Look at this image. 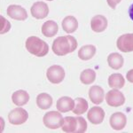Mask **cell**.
<instances>
[{
  "label": "cell",
  "instance_id": "obj_1",
  "mask_svg": "<svg viewBox=\"0 0 133 133\" xmlns=\"http://www.w3.org/2000/svg\"><path fill=\"white\" fill-rule=\"evenodd\" d=\"M77 47L76 39L72 36H61L57 37L52 43V51L57 56H65L71 53Z\"/></svg>",
  "mask_w": 133,
  "mask_h": 133
},
{
  "label": "cell",
  "instance_id": "obj_2",
  "mask_svg": "<svg viewBox=\"0 0 133 133\" xmlns=\"http://www.w3.org/2000/svg\"><path fill=\"white\" fill-rule=\"evenodd\" d=\"M25 46L29 53L36 57H44L49 52L48 44L41 38L35 36H29L28 38Z\"/></svg>",
  "mask_w": 133,
  "mask_h": 133
},
{
  "label": "cell",
  "instance_id": "obj_3",
  "mask_svg": "<svg viewBox=\"0 0 133 133\" xmlns=\"http://www.w3.org/2000/svg\"><path fill=\"white\" fill-rule=\"evenodd\" d=\"M61 129L64 132L69 133H83L87 130V123L84 118L78 116H66L64 118V123Z\"/></svg>",
  "mask_w": 133,
  "mask_h": 133
},
{
  "label": "cell",
  "instance_id": "obj_4",
  "mask_svg": "<svg viewBox=\"0 0 133 133\" xmlns=\"http://www.w3.org/2000/svg\"><path fill=\"white\" fill-rule=\"evenodd\" d=\"M43 122L46 128L51 130H56L61 128L64 123V118L62 117L61 112L57 111H50L46 113L43 117Z\"/></svg>",
  "mask_w": 133,
  "mask_h": 133
},
{
  "label": "cell",
  "instance_id": "obj_5",
  "mask_svg": "<svg viewBox=\"0 0 133 133\" xmlns=\"http://www.w3.org/2000/svg\"><path fill=\"white\" fill-rule=\"evenodd\" d=\"M46 77L50 83L53 84H59L65 78V70L61 66L53 65L47 69Z\"/></svg>",
  "mask_w": 133,
  "mask_h": 133
},
{
  "label": "cell",
  "instance_id": "obj_6",
  "mask_svg": "<svg viewBox=\"0 0 133 133\" xmlns=\"http://www.w3.org/2000/svg\"><path fill=\"white\" fill-rule=\"evenodd\" d=\"M29 119V114L24 108H16L12 109L11 112L8 114V120L9 123L12 125H21L27 122Z\"/></svg>",
  "mask_w": 133,
  "mask_h": 133
},
{
  "label": "cell",
  "instance_id": "obj_7",
  "mask_svg": "<svg viewBox=\"0 0 133 133\" xmlns=\"http://www.w3.org/2000/svg\"><path fill=\"white\" fill-rule=\"evenodd\" d=\"M106 101L108 106L113 108L121 107L125 103V97L118 89H114L106 94Z\"/></svg>",
  "mask_w": 133,
  "mask_h": 133
},
{
  "label": "cell",
  "instance_id": "obj_8",
  "mask_svg": "<svg viewBox=\"0 0 133 133\" xmlns=\"http://www.w3.org/2000/svg\"><path fill=\"white\" fill-rule=\"evenodd\" d=\"M116 46L122 52L133 51V33H127L120 36L116 41Z\"/></svg>",
  "mask_w": 133,
  "mask_h": 133
},
{
  "label": "cell",
  "instance_id": "obj_9",
  "mask_svg": "<svg viewBox=\"0 0 133 133\" xmlns=\"http://www.w3.org/2000/svg\"><path fill=\"white\" fill-rule=\"evenodd\" d=\"M7 15L12 20L23 21L27 20L28 12L22 6L18 5H10L7 7Z\"/></svg>",
  "mask_w": 133,
  "mask_h": 133
},
{
  "label": "cell",
  "instance_id": "obj_10",
  "mask_svg": "<svg viewBox=\"0 0 133 133\" xmlns=\"http://www.w3.org/2000/svg\"><path fill=\"white\" fill-rule=\"evenodd\" d=\"M127 123V117L122 112H115L110 116L109 124L115 130H122L125 128Z\"/></svg>",
  "mask_w": 133,
  "mask_h": 133
},
{
  "label": "cell",
  "instance_id": "obj_11",
  "mask_svg": "<svg viewBox=\"0 0 133 133\" xmlns=\"http://www.w3.org/2000/svg\"><path fill=\"white\" fill-rule=\"evenodd\" d=\"M31 14L34 18L37 20L46 18L49 14V7L44 2H36L30 8Z\"/></svg>",
  "mask_w": 133,
  "mask_h": 133
},
{
  "label": "cell",
  "instance_id": "obj_12",
  "mask_svg": "<svg viewBox=\"0 0 133 133\" xmlns=\"http://www.w3.org/2000/svg\"><path fill=\"white\" fill-rule=\"evenodd\" d=\"M87 118L92 124H100L104 121L105 111L100 107H93L88 111Z\"/></svg>",
  "mask_w": 133,
  "mask_h": 133
},
{
  "label": "cell",
  "instance_id": "obj_13",
  "mask_svg": "<svg viewBox=\"0 0 133 133\" xmlns=\"http://www.w3.org/2000/svg\"><path fill=\"white\" fill-rule=\"evenodd\" d=\"M108 19L106 18L104 15H95L91 21V28L94 32L97 33H100L106 30V29L108 28Z\"/></svg>",
  "mask_w": 133,
  "mask_h": 133
},
{
  "label": "cell",
  "instance_id": "obj_14",
  "mask_svg": "<svg viewBox=\"0 0 133 133\" xmlns=\"http://www.w3.org/2000/svg\"><path fill=\"white\" fill-rule=\"evenodd\" d=\"M89 98L91 101L95 105H99L104 101L105 92L100 86L93 85L89 90Z\"/></svg>",
  "mask_w": 133,
  "mask_h": 133
},
{
  "label": "cell",
  "instance_id": "obj_15",
  "mask_svg": "<svg viewBox=\"0 0 133 133\" xmlns=\"http://www.w3.org/2000/svg\"><path fill=\"white\" fill-rule=\"evenodd\" d=\"M75 107V100L68 96L59 98L57 100L56 108L61 113H66L73 110Z\"/></svg>",
  "mask_w": 133,
  "mask_h": 133
},
{
  "label": "cell",
  "instance_id": "obj_16",
  "mask_svg": "<svg viewBox=\"0 0 133 133\" xmlns=\"http://www.w3.org/2000/svg\"><path fill=\"white\" fill-rule=\"evenodd\" d=\"M12 100L15 106L22 107L29 100V94L24 90H18L12 95Z\"/></svg>",
  "mask_w": 133,
  "mask_h": 133
},
{
  "label": "cell",
  "instance_id": "obj_17",
  "mask_svg": "<svg viewBox=\"0 0 133 133\" xmlns=\"http://www.w3.org/2000/svg\"><path fill=\"white\" fill-rule=\"evenodd\" d=\"M61 26L64 31L68 34H71L76 31V29H78V21L74 16H66L62 21Z\"/></svg>",
  "mask_w": 133,
  "mask_h": 133
},
{
  "label": "cell",
  "instance_id": "obj_18",
  "mask_svg": "<svg viewBox=\"0 0 133 133\" xmlns=\"http://www.w3.org/2000/svg\"><path fill=\"white\" fill-rule=\"evenodd\" d=\"M96 51H97L96 47L92 44L83 45L78 51V57L82 61H89L94 57V55L96 54Z\"/></svg>",
  "mask_w": 133,
  "mask_h": 133
},
{
  "label": "cell",
  "instance_id": "obj_19",
  "mask_svg": "<svg viewBox=\"0 0 133 133\" xmlns=\"http://www.w3.org/2000/svg\"><path fill=\"white\" fill-rule=\"evenodd\" d=\"M42 34L46 37H52L58 33L59 26L55 21H48L43 24L42 26Z\"/></svg>",
  "mask_w": 133,
  "mask_h": 133
},
{
  "label": "cell",
  "instance_id": "obj_20",
  "mask_svg": "<svg viewBox=\"0 0 133 133\" xmlns=\"http://www.w3.org/2000/svg\"><path fill=\"white\" fill-rule=\"evenodd\" d=\"M123 57L121 54L117 52L110 53L108 57V66H110L112 69L118 70L123 66Z\"/></svg>",
  "mask_w": 133,
  "mask_h": 133
},
{
  "label": "cell",
  "instance_id": "obj_21",
  "mask_svg": "<svg viewBox=\"0 0 133 133\" xmlns=\"http://www.w3.org/2000/svg\"><path fill=\"white\" fill-rule=\"evenodd\" d=\"M36 105L40 109L43 110H46V109L50 108L52 105V98L48 93H40L36 97Z\"/></svg>",
  "mask_w": 133,
  "mask_h": 133
},
{
  "label": "cell",
  "instance_id": "obj_22",
  "mask_svg": "<svg viewBox=\"0 0 133 133\" xmlns=\"http://www.w3.org/2000/svg\"><path fill=\"white\" fill-rule=\"evenodd\" d=\"M125 84V79L121 74H112L108 77V86L112 89H122Z\"/></svg>",
  "mask_w": 133,
  "mask_h": 133
},
{
  "label": "cell",
  "instance_id": "obj_23",
  "mask_svg": "<svg viewBox=\"0 0 133 133\" xmlns=\"http://www.w3.org/2000/svg\"><path fill=\"white\" fill-rule=\"evenodd\" d=\"M88 102L86 99L83 98H76L75 100V107L73 108V113L76 115H80L84 114L88 110Z\"/></svg>",
  "mask_w": 133,
  "mask_h": 133
},
{
  "label": "cell",
  "instance_id": "obj_24",
  "mask_svg": "<svg viewBox=\"0 0 133 133\" xmlns=\"http://www.w3.org/2000/svg\"><path fill=\"white\" fill-rule=\"evenodd\" d=\"M96 80V72L93 69L87 68L83 70L80 75V81L81 83L85 85L91 84Z\"/></svg>",
  "mask_w": 133,
  "mask_h": 133
},
{
  "label": "cell",
  "instance_id": "obj_25",
  "mask_svg": "<svg viewBox=\"0 0 133 133\" xmlns=\"http://www.w3.org/2000/svg\"><path fill=\"white\" fill-rule=\"evenodd\" d=\"M0 33L3 35L10 30L11 23L4 16H0Z\"/></svg>",
  "mask_w": 133,
  "mask_h": 133
},
{
  "label": "cell",
  "instance_id": "obj_26",
  "mask_svg": "<svg viewBox=\"0 0 133 133\" xmlns=\"http://www.w3.org/2000/svg\"><path fill=\"white\" fill-rule=\"evenodd\" d=\"M121 1H122V0H107V2H108V5L110 6L112 9H115L116 5Z\"/></svg>",
  "mask_w": 133,
  "mask_h": 133
},
{
  "label": "cell",
  "instance_id": "obj_27",
  "mask_svg": "<svg viewBox=\"0 0 133 133\" xmlns=\"http://www.w3.org/2000/svg\"><path fill=\"white\" fill-rule=\"evenodd\" d=\"M126 78H127V80L130 83H133V69L129 70L127 75H126Z\"/></svg>",
  "mask_w": 133,
  "mask_h": 133
},
{
  "label": "cell",
  "instance_id": "obj_28",
  "mask_svg": "<svg viewBox=\"0 0 133 133\" xmlns=\"http://www.w3.org/2000/svg\"><path fill=\"white\" fill-rule=\"evenodd\" d=\"M129 15H130V18L133 21V4L129 7Z\"/></svg>",
  "mask_w": 133,
  "mask_h": 133
},
{
  "label": "cell",
  "instance_id": "obj_29",
  "mask_svg": "<svg viewBox=\"0 0 133 133\" xmlns=\"http://www.w3.org/2000/svg\"><path fill=\"white\" fill-rule=\"evenodd\" d=\"M48 1H53V0H48Z\"/></svg>",
  "mask_w": 133,
  "mask_h": 133
}]
</instances>
